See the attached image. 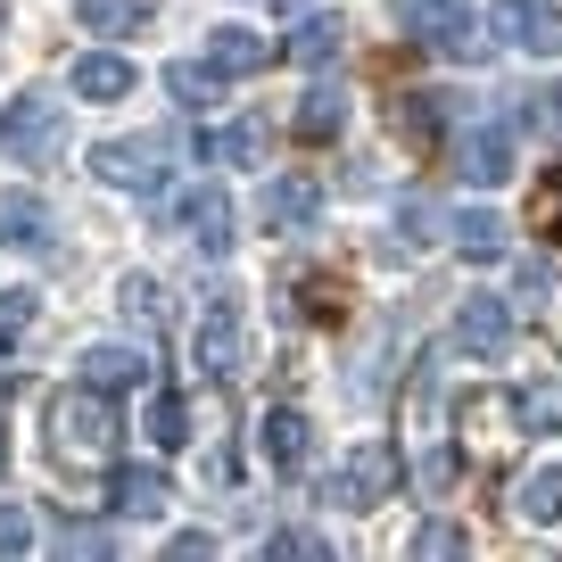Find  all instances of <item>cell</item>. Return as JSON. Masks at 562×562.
<instances>
[{
    "mask_svg": "<svg viewBox=\"0 0 562 562\" xmlns=\"http://www.w3.org/2000/svg\"><path fill=\"white\" fill-rule=\"evenodd\" d=\"M34 290H0V356H18V339L34 331Z\"/></svg>",
    "mask_w": 562,
    "mask_h": 562,
    "instance_id": "cell-30",
    "label": "cell"
},
{
    "mask_svg": "<svg viewBox=\"0 0 562 562\" xmlns=\"http://www.w3.org/2000/svg\"><path fill=\"white\" fill-rule=\"evenodd\" d=\"M175 158H182L175 133H124V140H100V149H91V175L116 182V191H133V199H149L166 175H175Z\"/></svg>",
    "mask_w": 562,
    "mask_h": 562,
    "instance_id": "cell-2",
    "label": "cell"
},
{
    "mask_svg": "<svg viewBox=\"0 0 562 562\" xmlns=\"http://www.w3.org/2000/svg\"><path fill=\"white\" fill-rule=\"evenodd\" d=\"M108 505H116L124 521H149V513L175 505V480H166L158 463H116V472H108Z\"/></svg>",
    "mask_w": 562,
    "mask_h": 562,
    "instance_id": "cell-12",
    "label": "cell"
},
{
    "mask_svg": "<svg viewBox=\"0 0 562 562\" xmlns=\"http://www.w3.org/2000/svg\"><path fill=\"white\" fill-rule=\"evenodd\" d=\"M182 232H191V248H199V257H224V248L240 240V207H232V199L207 182V191H191V199H182Z\"/></svg>",
    "mask_w": 562,
    "mask_h": 562,
    "instance_id": "cell-11",
    "label": "cell"
},
{
    "mask_svg": "<svg viewBox=\"0 0 562 562\" xmlns=\"http://www.w3.org/2000/svg\"><path fill=\"white\" fill-rule=\"evenodd\" d=\"M273 58H281V42H257L248 25H215V34H207V67L224 75V83H232V75H265Z\"/></svg>",
    "mask_w": 562,
    "mask_h": 562,
    "instance_id": "cell-15",
    "label": "cell"
},
{
    "mask_svg": "<svg viewBox=\"0 0 562 562\" xmlns=\"http://www.w3.org/2000/svg\"><path fill=\"white\" fill-rule=\"evenodd\" d=\"M480 25H488V42H513L529 58H562V9L554 0H496Z\"/></svg>",
    "mask_w": 562,
    "mask_h": 562,
    "instance_id": "cell-6",
    "label": "cell"
},
{
    "mask_svg": "<svg viewBox=\"0 0 562 562\" xmlns=\"http://www.w3.org/2000/svg\"><path fill=\"white\" fill-rule=\"evenodd\" d=\"M529 232L538 240H562V158L538 175V191H529Z\"/></svg>",
    "mask_w": 562,
    "mask_h": 562,
    "instance_id": "cell-26",
    "label": "cell"
},
{
    "mask_svg": "<svg viewBox=\"0 0 562 562\" xmlns=\"http://www.w3.org/2000/svg\"><path fill=\"white\" fill-rule=\"evenodd\" d=\"M133 58H116V50H91V58H75V100H133Z\"/></svg>",
    "mask_w": 562,
    "mask_h": 562,
    "instance_id": "cell-18",
    "label": "cell"
},
{
    "mask_svg": "<svg viewBox=\"0 0 562 562\" xmlns=\"http://www.w3.org/2000/svg\"><path fill=\"white\" fill-rule=\"evenodd\" d=\"M521 108H529V116H521V124H538V133H562V83H546V91H529V100H521Z\"/></svg>",
    "mask_w": 562,
    "mask_h": 562,
    "instance_id": "cell-36",
    "label": "cell"
},
{
    "mask_svg": "<svg viewBox=\"0 0 562 562\" xmlns=\"http://www.w3.org/2000/svg\"><path fill=\"white\" fill-rule=\"evenodd\" d=\"M397 480H405L397 447H389V439H356V447H348V463L323 480V505H339V513H372V505H389V488H397Z\"/></svg>",
    "mask_w": 562,
    "mask_h": 562,
    "instance_id": "cell-3",
    "label": "cell"
},
{
    "mask_svg": "<svg viewBox=\"0 0 562 562\" xmlns=\"http://www.w3.org/2000/svg\"><path fill=\"white\" fill-rule=\"evenodd\" d=\"M140 372H149V364H140L133 348H91V356H83V381L108 389V397H116V389H140Z\"/></svg>",
    "mask_w": 562,
    "mask_h": 562,
    "instance_id": "cell-24",
    "label": "cell"
},
{
    "mask_svg": "<svg viewBox=\"0 0 562 562\" xmlns=\"http://www.w3.org/2000/svg\"><path fill=\"white\" fill-rule=\"evenodd\" d=\"M25 546H34V521H25L18 496H0V554H25Z\"/></svg>",
    "mask_w": 562,
    "mask_h": 562,
    "instance_id": "cell-34",
    "label": "cell"
},
{
    "mask_svg": "<svg viewBox=\"0 0 562 562\" xmlns=\"http://www.w3.org/2000/svg\"><path fill=\"white\" fill-rule=\"evenodd\" d=\"M149 439L158 447H191V397L158 389V397H149Z\"/></svg>",
    "mask_w": 562,
    "mask_h": 562,
    "instance_id": "cell-27",
    "label": "cell"
},
{
    "mask_svg": "<svg viewBox=\"0 0 562 562\" xmlns=\"http://www.w3.org/2000/svg\"><path fill=\"white\" fill-rule=\"evenodd\" d=\"M166 554H175V562H191V554H215V538H199V529H182V538L166 546Z\"/></svg>",
    "mask_w": 562,
    "mask_h": 562,
    "instance_id": "cell-38",
    "label": "cell"
},
{
    "mask_svg": "<svg viewBox=\"0 0 562 562\" xmlns=\"http://www.w3.org/2000/svg\"><path fill=\"white\" fill-rule=\"evenodd\" d=\"M124 306H133V323H149V331H166V290L149 273H133L124 281Z\"/></svg>",
    "mask_w": 562,
    "mask_h": 562,
    "instance_id": "cell-31",
    "label": "cell"
},
{
    "mask_svg": "<svg viewBox=\"0 0 562 562\" xmlns=\"http://www.w3.org/2000/svg\"><path fill=\"white\" fill-rule=\"evenodd\" d=\"M166 91H175V100L199 116V108H215V100H224V75H215L207 58H175V67H166Z\"/></svg>",
    "mask_w": 562,
    "mask_h": 562,
    "instance_id": "cell-21",
    "label": "cell"
},
{
    "mask_svg": "<svg viewBox=\"0 0 562 562\" xmlns=\"http://www.w3.org/2000/svg\"><path fill=\"white\" fill-rule=\"evenodd\" d=\"M521 513L529 521H562V463H546V472L521 480Z\"/></svg>",
    "mask_w": 562,
    "mask_h": 562,
    "instance_id": "cell-29",
    "label": "cell"
},
{
    "mask_svg": "<svg viewBox=\"0 0 562 562\" xmlns=\"http://www.w3.org/2000/svg\"><path fill=\"white\" fill-rule=\"evenodd\" d=\"M447 240H456V257H472V265H496L513 248V224L496 207H463V215H447Z\"/></svg>",
    "mask_w": 562,
    "mask_h": 562,
    "instance_id": "cell-14",
    "label": "cell"
},
{
    "mask_svg": "<svg viewBox=\"0 0 562 562\" xmlns=\"http://www.w3.org/2000/svg\"><path fill=\"white\" fill-rule=\"evenodd\" d=\"M42 240H50L42 191H0V248H42Z\"/></svg>",
    "mask_w": 562,
    "mask_h": 562,
    "instance_id": "cell-19",
    "label": "cell"
},
{
    "mask_svg": "<svg viewBox=\"0 0 562 562\" xmlns=\"http://www.w3.org/2000/svg\"><path fill=\"white\" fill-rule=\"evenodd\" d=\"M215 158H224V166H257L265 133H257V124H224V133H215Z\"/></svg>",
    "mask_w": 562,
    "mask_h": 562,
    "instance_id": "cell-32",
    "label": "cell"
},
{
    "mask_svg": "<svg viewBox=\"0 0 562 562\" xmlns=\"http://www.w3.org/2000/svg\"><path fill=\"white\" fill-rule=\"evenodd\" d=\"M339 124H348V100H339L331 83H315L299 100V116H290V133H299V140H339Z\"/></svg>",
    "mask_w": 562,
    "mask_h": 562,
    "instance_id": "cell-20",
    "label": "cell"
},
{
    "mask_svg": "<svg viewBox=\"0 0 562 562\" xmlns=\"http://www.w3.org/2000/svg\"><path fill=\"white\" fill-rule=\"evenodd\" d=\"M240 299H215L207 315H199V339H191V356H199V372H215V381H232L240 372Z\"/></svg>",
    "mask_w": 562,
    "mask_h": 562,
    "instance_id": "cell-10",
    "label": "cell"
},
{
    "mask_svg": "<svg viewBox=\"0 0 562 562\" xmlns=\"http://www.w3.org/2000/svg\"><path fill=\"white\" fill-rule=\"evenodd\" d=\"M389 124H397L405 149H439V133H447V100H430V91H397V100H389Z\"/></svg>",
    "mask_w": 562,
    "mask_h": 562,
    "instance_id": "cell-17",
    "label": "cell"
},
{
    "mask_svg": "<svg viewBox=\"0 0 562 562\" xmlns=\"http://www.w3.org/2000/svg\"><path fill=\"white\" fill-rule=\"evenodd\" d=\"M456 348L480 356V364H496V356L513 348V299H496V290L456 299Z\"/></svg>",
    "mask_w": 562,
    "mask_h": 562,
    "instance_id": "cell-7",
    "label": "cell"
},
{
    "mask_svg": "<svg viewBox=\"0 0 562 562\" xmlns=\"http://www.w3.org/2000/svg\"><path fill=\"white\" fill-rule=\"evenodd\" d=\"M405 34H414L430 58H463V67L496 50V42H488V25H480L472 9H463V0H414V9H405Z\"/></svg>",
    "mask_w": 562,
    "mask_h": 562,
    "instance_id": "cell-4",
    "label": "cell"
},
{
    "mask_svg": "<svg viewBox=\"0 0 562 562\" xmlns=\"http://www.w3.org/2000/svg\"><path fill=\"white\" fill-rule=\"evenodd\" d=\"M546 290H554V273H546V257H529L521 265V299H546Z\"/></svg>",
    "mask_w": 562,
    "mask_h": 562,
    "instance_id": "cell-37",
    "label": "cell"
},
{
    "mask_svg": "<svg viewBox=\"0 0 562 562\" xmlns=\"http://www.w3.org/2000/svg\"><path fill=\"white\" fill-rule=\"evenodd\" d=\"M456 175L472 182V191L513 182V124H463L456 133Z\"/></svg>",
    "mask_w": 562,
    "mask_h": 562,
    "instance_id": "cell-8",
    "label": "cell"
},
{
    "mask_svg": "<svg viewBox=\"0 0 562 562\" xmlns=\"http://www.w3.org/2000/svg\"><path fill=\"white\" fill-rule=\"evenodd\" d=\"M265 554H273V562H323L331 546H323L315 529H273V538H265Z\"/></svg>",
    "mask_w": 562,
    "mask_h": 562,
    "instance_id": "cell-33",
    "label": "cell"
},
{
    "mask_svg": "<svg viewBox=\"0 0 562 562\" xmlns=\"http://www.w3.org/2000/svg\"><path fill=\"white\" fill-rule=\"evenodd\" d=\"M439 232H447V215L430 207L422 191H414V199H397V248H430Z\"/></svg>",
    "mask_w": 562,
    "mask_h": 562,
    "instance_id": "cell-28",
    "label": "cell"
},
{
    "mask_svg": "<svg viewBox=\"0 0 562 562\" xmlns=\"http://www.w3.org/2000/svg\"><path fill=\"white\" fill-rule=\"evenodd\" d=\"M299 315L306 323H348V281L339 273H306L299 281Z\"/></svg>",
    "mask_w": 562,
    "mask_h": 562,
    "instance_id": "cell-25",
    "label": "cell"
},
{
    "mask_svg": "<svg viewBox=\"0 0 562 562\" xmlns=\"http://www.w3.org/2000/svg\"><path fill=\"white\" fill-rule=\"evenodd\" d=\"M339 50H348V18H331V9H323V18H306L299 34L281 42V58H290V67H306V75L339 67Z\"/></svg>",
    "mask_w": 562,
    "mask_h": 562,
    "instance_id": "cell-16",
    "label": "cell"
},
{
    "mask_svg": "<svg viewBox=\"0 0 562 562\" xmlns=\"http://www.w3.org/2000/svg\"><path fill=\"white\" fill-rule=\"evenodd\" d=\"M257 439H265V463H273V472H306V456H315V430H306L299 405H273V414L257 422Z\"/></svg>",
    "mask_w": 562,
    "mask_h": 562,
    "instance_id": "cell-13",
    "label": "cell"
},
{
    "mask_svg": "<svg viewBox=\"0 0 562 562\" xmlns=\"http://www.w3.org/2000/svg\"><path fill=\"white\" fill-rule=\"evenodd\" d=\"M158 18L149 0H83V25L91 34H108V42H124V34H140V25Z\"/></svg>",
    "mask_w": 562,
    "mask_h": 562,
    "instance_id": "cell-23",
    "label": "cell"
},
{
    "mask_svg": "<svg viewBox=\"0 0 562 562\" xmlns=\"http://www.w3.org/2000/svg\"><path fill=\"white\" fill-rule=\"evenodd\" d=\"M513 414H521V430H562V372H538V381L521 389V397H513Z\"/></svg>",
    "mask_w": 562,
    "mask_h": 562,
    "instance_id": "cell-22",
    "label": "cell"
},
{
    "mask_svg": "<svg viewBox=\"0 0 562 562\" xmlns=\"http://www.w3.org/2000/svg\"><path fill=\"white\" fill-rule=\"evenodd\" d=\"M257 215H265V232H315L323 224V182L315 175H273Z\"/></svg>",
    "mask_w": 562,
    "mask_h": 562,
    "instance_id": "cell-9",
    "label": "cell"
},
{
    "mask_svg": "<svg viewBox=\"0 0 562 562\" xmlns=\"http://www.w3.org/2000/svg\"><path fill=\"white\" fill-rule=\"evenodd\" d=\"M42 430H50L58 472H108V463H116V405H108V389H91V381L58 389Z\"/></svg>",
    "mask_w": 562,
    "mask_h": 562,
    "instance_id": "cell-1",
    "label": "cell"
},
{
    "mask_svg": "<svg viewBox=\"0 0 562 562\" xmlns=\"http://www.w3.org/2000/svg\"><path fill=\"white\" fill-rule=\"evenodd\" d=\"M58 140H67V116H58L50 91H18V100L0 108V158L18 166H50Z\"/></svg>",
    "mask_w": 562,
    "mask_h": 562,
    "instance_id": "cell-5",
    "label": "cell"
},
{
    "mask_svg": "<svg viewBox=\"0 0 562 562\" xmlns=\"http://www.w3.org/2000/svg\"><path fill=\"white\" fill-rule=\"evenodd\" d=\"M463 546H472V538H463L456 521H422L414 529V554H463Z\"/></svg>",
    "mask_w": 562,
    "mask_h": 562,
    "instance_id": "cell-35",
    "label": "cell"
}]
</instances>
